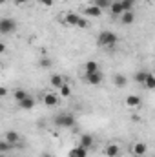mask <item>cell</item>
<instances>
[{
  "instance_id": "6da1fadb",
  "label": "cell",
  "mask_w": 155,
  "mask_h": 157,
  "mask_svg": "<svg viewBox=\"0 0 155 157\" xmlns=\"http://www.w3.org/2000/svg\"><path fill=\"white\" fill-rule=\"evenodd\" d=\"M64 22H66L68 26H77V28H82V29H86V28L89 26V22H88L84 17L77 15V13H66V15H64Z\"/></svg>"
},
{
  "instance_id": "7a4b0ae2",
  "label": "cell",
  "mask_w": 155,
  "mask_h": 157,
  "mask_svg": "<svg viewBox=\"0 0 155 157\" xmlns=\"http://www.w3.org/2000/svg\"><path fill=\"white\" fill-rule=\"evenodd\" d=\"M117 35L113 31H100L99 33V37H97V42H99V46H104V48H113L117 44Z\"/></svg>"
},
{
  "instance_id": "3957f363",
  "label": "cell",
  "mask_w": 155,
  "mask_h": 157,
  "mask_svg": "<svg viewBox=\"0 0 155 157\" xmlns=\"http://www.w3.org/2000/svg\"><path fill=\"white\" fill-rule=\"evenodd\" d=\"M55 124L59 128H71L75 124V117L71 113H60V115L55 117Z\"/></svg>"
},
{
  "instance_id": "277c9868",
  "label": "cell",
  "mask_w": 155,
  "mask_h": 157,
  "mask_svg": "<svg viewBox=\"0 0 155 157\" xmlns=\"http://www.w3.org/2000/svg\"><path fill=\"white\" fill-rule=\"evenodd\" d=\"M15 29H17L15 20H11V18H2V20H0V33H2V35H9V33H13Z\"/></svg>"
},
{
  "instance_id": "5b68a950",
  "label": "cell",
  "mask_w": 155,
  "mask_h": 157,
  "mask_svg": "<svg viewBox=\"0 0 155 157\" xmlns=\"http://www.w3.org/2000/svg\"><path fill=\"white\" fill-rule=\"evenodd\" d=\"M102 78H104V75H102L100 71H95V73H84V82H86V84H91V86L100 84Z\"/></svg>"
},
{
  "instance_id": "8992f818",
  "label": "cell",
  "mask_w": 155,
  "mask_h": 157,
  "mask_svg": "<svg viewBox=\"0 0 155 157\" xmlns=\"http://www.w3.org/2000/svg\"><path fill=\"white\" fill-rule=\"evenodd\" d=\"M146 152H148L146 143H141V141H139V143H135V144L131 146V154H133L135 157H142Z\"/></svg>"
},
{
  "instance_id": "52a82bcc",
  "label": "cell",
  "mask_w": 155,
  "mask_h": 157,
  "mask_svg": "<svg viewBox=\"0 0 155 157\" xmlns=\"http://www.w3.org/2000/svg\"><path fill=\"white\" fill-rule=\"evenodd\" d=\"M84 15H86V17H91V18H97V17L102 15V9L97 7L95 4H93V6H86V7H84Z\"/></svg>"
},
{
  "instance_id": "ba28073f",
  "label": "cell",
  "mask_w": 155,
  "mask_h": 157,
  "mask_svg": "<svg viewBox=\"0 0 155 157\" xmlns=\"http://www.w3.org/2000/svg\"><path fill=\"white\" fill-rule=\"evenodd\" d=\"M42 102L51 108V106H57V104H59V97H57L55 93H44V95H42Z\"/></svg>"
},
{
  "instance_id": "9c48e42d",
  "label": "cell",
  "mask_w": 155,
  "mask_h": 157,
  "mask_svg": "<svg viewBox=\"0 0 155 157\" xmlns=\"http://www.w3.org/2000/svg\"><path fill=\"white\" fill-rule=\"evenodd\" d=\"M68 157H88V148H84V146H73L71 150H70V154Z\"/></svg>"
},
{
  "instance_id": "30bf717a",
  "label": "cell",
  "mask_w": 155,
  "mask_h": 157,
  "mask_svg": "<svg viewBox=\"0 0 155 157\" xmlns=\"http://www.w3.org/2000/svg\"><path fill=\"white\" fill-rule=\"evenodd\" d=\"M104 155L106 157H119L120 155V146L119 144H108L104 148Z\"/></svg>"
},
{
  "instance_id": "8fae6325",
  "label": "cell",
  "mask_w": 155,
  "mask_h": 157,
  "mask_svg": "<svg viewBox=\"0 0 155 157\" xmlns=\"http://www.w3.org/2000/svg\"><path fill=\"white\" fill-rule=\"evenodd\" d=\"M18 108H20V110H33V108H35V99L28 95L26 99H22V101L18 102Z\"/></svg>"
},
{
  "instance_id": "7c38bea8",
  "label": "cell",
  "mask_w": 155,
  "mask_h": 157,
  "mask_svg": "<svg viewBox=\"0 0 155 157\" xmlns=\"http://www.w3.org/2000/svg\"><path fill=\"white\" fill-rule=\"evenodd\" d=\"M133 20H135V13L133 11H124L122 15H120V22L122 24H133Z\"/></svg>"
},
{
  "instance_id": "4fadbf2b",
  "label": "cell",
  "mask_w": 155,
  "mask_h": 157,
  "mask_svg": "<svg viewBox=\"0 0 155 157\" xmlns=\"http://www.w3.org/2000/svg\"><path fill=\"white\" fill-rule=\"evenodd\" d=\"M126 106H130V108H139V106H141V97H137V95H128V97H126Z\"/></svg>"
},
{
  "instance_id": "5bb4252c",
  "label": "cell",
  "mask_w": 155,
  "mask_h": 157,
  "mask_svg": "<svg viewBox=\"0 0 155 157\" xmlns=\"http://www.w3.org/2000/svg\"><path fill=\"white\" fill-rule=\"evenodd\" d=\"M110 9H112V13H113L115 17H120V15L124 13V6H122V2H120V0H117V2H113Z\"/></svg>"
},
{
  "instance_id": "9a60e30c",
  "label": "cell",
  "mask_w": 155,
  "mask_h": 157,
  "mask_svg": "<svg viewBox=\"0 0 155 157\" xmlns=\"http://www.w3.org/2000/svg\"><path fill=\"white\" fill-rule=\"evenodd\" d=\"M4 139H6V141H9L11 144H17V143L20 141V135H18L17 132H13V130H11V132H6V135H4Z\"/></svg>"
},
{
  "instance_id": "2e32d148",
  "label": "cell",
  "mask_w": 155,
  "mask_h": 157,
  "mask_svg": "<svg viewBox=\"0 0 155 157\" xmlns=\"http://www.w3.org/2000/svg\"><path fill=\"white\" fill-rule=\"evenodd\" d=\"M80 146H84V148H91L93 146V137L89 135V133H84L82 137H80Z\"/></svg>"
},
{
  "instance_id": "e0dca14e",
  "label": "cell",
  "mask_w": 155,
  "mask_h": 157,
  "mask_svg": "<svg viewBox=\"0 0 155 157\" xmlns=\"http://www.w3.org/2000/svg\"><path fill=\"white\" fill-rule=\"evenodd\" d=\"M64 84H66V80H64V77H62V75H53V77H51V86H53V88L60 90Z\"/></svg>"
},
{
  "instance_id": "ac0fdd59",
  "label": "cell",
  "mask_w": 155,
  "mask_h": 157,
  "mask_svg": "<svg viewBox=\"0 0 155 157\" xmlns=\"http://www.w3.org/2000/svg\"><path fill=\"white\" fill-rule=\"evenodd\" d=\"M84 70H86V73H95V71H99V64L95 60H88L84 64Z\"/></svg>"
},
{
  "instance_id": "d6986e66",
  "label": "cell",
  "mask_w": 155,
  "mask_h": 157,
  "mask_svg": "<svg viewBox=\"0 0 155 157\" xmlns=\"http://www.w3.org/2000/svg\"><path fill=\"white\" fill-rule=\"evenodd\" d=\"M113 82H115L117 88H124V86L128 84V78L124 77V75H120V73H119V75H115V77H113Z\"/></svg>"
},
{
  "instance_id": "ffe728a7",
  "label": "cell",
  "mask_w": 155,
  "mask_h": 157,
  "mask_svg": "<svg viewBox=\"0 0 155 157\" xmlns=\"http://www.w3.org/2000/svg\"><path fill=\"white\" fill-rule=\"evenodd\" d=\"M144 88L146 90H155V75L153 73H148V77L144 80Z\"/></svg>"
},
{
  "instance_id": "44dd1931",
  "label": "cell",
  "mask_w": 155,
  "mask_h": 157,
  "mask_svg": "<svg viewBox=\"0 0 155 157\" xmlns=\"http://www.w3.org/2000/svg\"><path fill=\"white\" fill-rule=\"evenodd\" d=\"M11 148H15V144H11L9 141H6V139H2V143H0V152L2 154H7Z\"/></svg>"
},
{
  "instance_id": "7402d4cb",
  "label": "cell",
  "mask_w": 155,
  "mask_h": 157,
  "mask_svg": "<svg viewBox=\"0 0 155 157\" xmlns=\"http://www.w3.org/2000/svg\"><path fill=\"white\" fill-rule=\"evenodd\" d=\"M59 93H60V97H64V99L71 97V88H70V84H64V86L59 90Z\"/></svg>"
},
{
  "instance_id": "603a6c76",
  "label": "cell",
  "mask_w": 155,
  "mask_h": 157,
  "mask_svg": "<svg viewBox=\"0 0 155 157\" xmlns=\"http://www.w3.org/2000/svg\"><path fill=\"white\" fill-rule=\"evenodd\" d=\"M93 4L97 6V7H100V9H106V7H112V0H93Z\"/></svg>"
},
{
  "instance_id": "cb8c5ba5",
  "label": "cell",
  "mask_w": 155,
  "mask_h": 157,
  "mask_svg": "<svg viewBox=\"0 0 155 157\" xmlns=\"http://www.w3.org/2000/svg\"><path fill=\"white\" fill-rule=\"evenodd\" d=\"M146 77H148V73H146V71H137V73L133 75V80H135V82H139V84H144Z\"/></svg>"
},
{
  "instance_id": "d4e9b609",
  "label": "cell",
  "mask_w": 155,
  "mask_h": 157,
  "mask_svg": "<svg viewBox=\"0 0 155 157\" xmlns=\"http://www.w3.org/2000/svg\"><path fill=\"white\" fill-rule=\"evenodd\" d=\"M13 95H15V101H18V102H20L22 99H26V97H28V91H26V90H15V91H13Z\"/></svg>"
},
{
  "instance_id": "484cf974",
  "label": "cell",
  "mask_w": 155,
  "mask_h": 157,
  "mask_svg": "<svg viewBox=\"0 0 155 157\" xmlns=\"http://www.w3.org/2000/svg\"><path fill=\"white\" fill-rule=\"evenodd\" d=\"M122 6H124V11H131L133 6H135V0H120Z\"/></svg>"
},
{
  "instance_id": "4316f807",
  "label": "cell",
  "mask_w": 155,
  "mask_h": 157,
  "mask_svg": "<svg viewBox=\"0 0 155 157\" xmlns=\"http://www.w3.org/2000/svg\"><path fill=\"white\" fill-rule=\"evenodd\" d=\"M49 66H51L49 59H40V68H49Z\"/></svg>"
},
{
  "instance_id": "83f0119b",
  "label": "cell",
  "mask_w": 155,
  "mask_h": 157,
  "mask_svg": "<svg viewBox=\"0 0 155 157\" xmlns=\"http://www.w3.org/2000/svg\"><path fill=\"white\" fill-rule=\"evenodd\" d=\"M37 2H39V4H42V6H44V7H51V6H53V2H55V0H37Z\"/></svg>"
},
{
  "instance_id": "f1b7e54d",
  "label": "cell",
  "mask_w": 155,
  "mask_h": 157,
  "mask_svg": "<svg viewBox=\"0 0 155 157\" xmlns=\"http://www.w3.org/2000/svg\"><path fill=\"white\" fill-rule=\"evenodd\" d=\"M0 95H2V97H4V95H7V88H6V86H2V88H0Z\"/></svg>"
},
{
  "instance_id": "f546056e",
  "label": "cell",
  "mask_w": 155,
  "mask_h": 157,
  "mask_svg": "<svg viewBox=\"0 0 155 157\" xmlns=\"http://www.w3.org/2000/svg\"><path fill=\"white\" fill-rule=\"evenodd\" d=\"M40 157H51V154H49V152H44V154H42Z\"/></svg>"
},
{
  "instance_id": "4dcf8cb0",
  "label": "cell",
  "mask_w": 155,
  "mask_h": 157,
  "mask_svg": "<svg viewBox=\"0 0 155 157\" xmlns=\"http://www.w3.org/2000/svg\"><path fill=\"white\" fill-rule=\"evenodd\" d=\"M15 2H17V4H26L28 0H15Z\"/></svg>"
},
{
  "instance_id": "1f68e13d",
  "label": "cell",
  "mask_w": 155,
  "mask_h": 157,
  "mask_svg": "<svg viewBox=\"0 0 155 157\" xmlns=\"http://www.w3.org/2000/svg\"><path fill=\"white\" fill-rule=\"evenodd\" d=\"M4 2H6V0H0V4H4Z\"/></svg>"
},
{
  "instance_id": "d6a6232c",
  "label": "cell",
  "mask_w": 155,
  "mask_h": 157,
  "mask_svg": "<svg viewBox=\"0 0 155 157\" xmlns=\"http://www.w3.org/2000/svg\"><path fill=\"white\" fill-rule=\"evenodd\" d=\"M150 2H153V4H155V0H150Z\"/></svg>"
},
{
  "instance_id": "836d02e7",
  "label": "cell",
  "mask_w": 155,
  "mask_h": 157,
  "mask_svg": "<svg viewBox=\"0 0 155 157\" xmlns=\"http://www.w3.org/2000/svg\"><path fill=\"white\" fill-rule=\"evenodd\" d=\"M0 157H6V155H4V154H2V155H0Z\"/></svg>"
}]
</instances>
